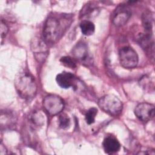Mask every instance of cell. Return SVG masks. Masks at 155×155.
I'll return each instance as SVG.
<instances>
[{
	"label": "cell",
	"instance_id": "obj_1",
	"mask_svg": "<svg viewBox=\"0 0 155 155\" xmlns=\"http://www.w3.org/2000/svg\"><path fill=\"white\" fill-rule=\"evenodd\" d=\"M15 86L19 95L25 99H31L36 94L37 85L35 78L27 71L22 70L17 73Z\"/></svg>",
	"mask_w": 155,
	"mask_h": 155
},
{
	"label": "cell",
	"instance_id": "obj_2",
	"mask_svg": "<svg viewBox=\"0 0 155 155\" xmlns=\"http://www.w3.org/2000/svg\"><path fill=\"white\" fill-rule=\"evenodd\" d=\"M62 27L60 21L54 17L48 18L44 25L43 40L46 44H54L60 38Z\"/></svg>",
	"mask_w": 155,
	"mask_h": 155
},
{
	"label": "cell",
	"instance_id": "obj_3",
	"mask_svg": "<svg viewBox=\"0 0 155 155\" xmlns=\"http://www.w3.org/2000/svg\"><path fill=\"white\" fill-rule=\"evenodd\" d=\"M98 105L102 110L113 116H119L123 109L121 101L113 94H106L101 97L98 101Z\"/></svg>",
	"mask_w": 155,
	"mask_h": 155
},
{
	"label": "cell",
	"instance_id": "obj_4",
	"mask_svg": "<svg viewBox=\"0 0 155 155\" xmlns=\"http://www.w3.org/2000/svg\"><path fill=\"white\" fill-rule=\"evenodd\" d=\"M120 65L125 68H133L138 64L139 59L136 51L130 46H125L119 52Z\"/></svg>",
	"mask_w": 155,
	"mask_h": 155
},
{
	"label": "cell",
	"instance_id": "obj_5",
	"mask_svg": "<svg viewBox=\"0 0 155 155\" xmlns=\"http://www.w3.org/2000/svg\"><path fill=\"white\" fill-rule=\"evenodd\" d=\"M42 105L45 111L51 116L59 114L64 108V100L56 94H49L45 96Z\"/></svg>",
	"mask_w": 155,
	"mask_h": 155
},
{
	"label": "cell",
	"instance_id": "obj_6",
	"mask_svg": "<svg viewBox=\"0 0 155 155\" xmlns=\"http://www.w3.org/2000/svg\"><path fill=\"white\" fill-rule=\"evenodd\" d=\"M131 15V12L130 8L125 4H120L113 14L112 22L117 27L123 26L128 22Z\"/></svg>",
	"mask_w": 155,
	"mask_h": 155
},
{
	"label": "cell",
	"instance_id": "obj_7",
	"mask_svg": "<svg viewBox=\"0 0 155 155\" xmlns=\"http://www.w3.org/2000/svg\"><path fill=\"white\" fill-rule=\"evenodd\" d=\"M154 106L151 104L142 102L139 104L134 109L136 116L141 121L148 122L154 116Z\"/></svg>",
	"mask_w": 155,
	"mask_h": 155
},
{
	"label": "cell",
	"instance_id": "obj_8",
	"mask_svg": "<svg viewBox=\"0 0 155 155\" xmlns=\"http://www.w3.org/2000/svg\"><path fill=\"white\" fill-rule=\"evenodd\" d=\"M31 48L36 59L41 62L44 61L48 54V49L45 41L39 38H35L31 42Z\"/></svg>",
	"mask_w": 155,
	"mask_h": 155
},
{
	"label": "cell",
	"instance_id": "obj_9",
	"mask_svg": "<svg viewBox=\"0 0 155 155\" xmlns=\"http://www.w3.org/2000/svg\"><path fill=\"white\" fill-rule=\"evenodd\" d=\"M56 81L58 85L62 88H77L78 78L71 73L64 71L58 74L56 76Z\"/></svg>",
	"mask_w": 155,
	"mask_h": 155
},
{
	"label": "cell",
	"instance_id": "obj_10",
	"mask_svg": "<svg viewBox=\"0 0 155 155\" xmlns=\"http://www.w3.org/2000/svg\"><path fill=\"white\" fill-rule=\"evenodd\" d=\"M73 56L82 62H88L89 53L87 45L83 42L78 43L72 50Z\"/></svg>",
	"mask_w": 155,
	"mask_h": 155
},
{
	"label": "cell",
	"instance_id": "obj_11",
	"mask_svg": "<svg viewBox=\"0 0 155 155\" xmlns=\"http://www.w3.org/2000/svg\"><path fill=\"white\" fill-rule=\"evenodd\" d=\"M102 145L104 151L107 154L115 153L120 149L119 142L113 136H107L103 141Z\"/></svg>",
	"mask_w": 155,
	"mask_h": 155
},
{
	"label": "cell",
	"instance_id": "obj_12",
	"mask_svg": "<svg viewBox=\"0 0 155 155\" xmlns=\"http://www.w3.org/2000/svg\"><path fill=\"white\" fill-rule=\"evenodd\" d=\"M138 43L147 51H150L154 54V42L152 39V35L148 34H141L137 38Z\"/></svg>",
	"mask_w": 155,
	"mask_h": 155
},
{
	"label": "cell",
	"instance_id": "obj_13",
	"mask_svg": "<svg viewBox=\"0 0 155 155\" xmlns=\"http://www.w3.org/2000/svg\"><path fill=\"white\" fill-rule=\"evenodd\" d=\"M142 23L146 33L152 35L153 16L151 12L149 10L144 12L142 16Z\"/></svg>",
	"mask_w": 155,
	"mask_h": 155
},
{
	"label": "cell",
	"instance_id": "obj_14",
	"mask_svg": "<svg viewBox=\"0 0 155 155\" xmlns=\"http://www.w3.org/2000/svg\"><path fill=\"white\" fill-rule=\"evenodd\" d=\"M81 32L85 36H90L93 35L95 30L94 24L88 20H84L80 24Z\"/></svg>",
	"mask_w": 155,
	"mask_h": 155
},
{
	"label": "cell",
	"instance_id": "obj_15",
	"mask_svg": "<svg viewBox=\"0 0 155 155\" xmlns=\"http://www.w3.org/2000/svg\"><path fill=\"white\" fill-rule=\"evenodd\" d=\"M97 113V110L95 107L90 108L85 114V121L87 124L91 125L94 122L95 117Z\"/></svg>",
	"mask_w": 155,
	"mask_h": 155
},
{
	"label": "cell",
	"instance_id": "obj_16",
	"mask_svg": "<svg viewBox=\"0 0 155 155\" xmlns=\"http://www.w3.org/2000/svg\"><path fill=\"white\" fill-rule=\"evenodd\" d=\"M59 127L62 129H66L70 125V119L65 113L61 114L59 117Z\"/></svg>",
	"mask_w": 155,
	"mask_h": 155
},
{
	"label": "cell",
	"instance_id": "obj_17",
	"mask_svg": "<svg viewBox=\"0 0 155 155\" xmlns=\"http://www.w3.org/2000/svg\"><path fill=\"white\" fill-rule=\"evenodd\" d=\"M31 121L33 123V124L40 126L43 124L44 122V118L43 116L40 114L39 113H33V114L31 116Z\"/></svg>",
	"mask_w": 155,
	"mask_h": 155
},
{
	"label": "cell",
	"instance_id": "obj_18",
	"mask_svg": "<svg viewBox=\"0 0 155 155\" xmlns=\"http://www.w3.org/2000/svg\"><path fill=\"white\" fill-rule=\"evenodd\" d=\"M60 61L65 65L70 68H74L76 67L75 61L69 56H63L61 58Z\"/></svg>",
	"mask_w": 155,
	"mask_h": 155
},
{
	"label": "cell",
	"instance_id": "obj_19",
	"mask_svg": "<svg viewBox=\"0 0 155 155\" xmlns=\"http://www.w3.org/2000/svg\"><path fill=\"white\" fill-rule=\"evenodd\" d=\"M8 27L2 21V20H1V36L2 38H3L5 36V35H7V33L8 32Z\"/></svg>",
	"mask_w": 155,
	"mask_h": 155
},
{
	"label": "cell",
	"instance_id": "obj_20",
	"mask_svg": "<svg viewBox=\"0 0 155 155\" xmlns=\"http://www.w3.org/2000/svg\"><path fill=\"white\" fill-rule=\"evenodd\" d=\"M7 154V150L5 147L2 145V143H1L0 145V154L1 155H4Z\"/></svg>",
	"mask_w": 155,
	"mask_h": 155
}]
</instances>
